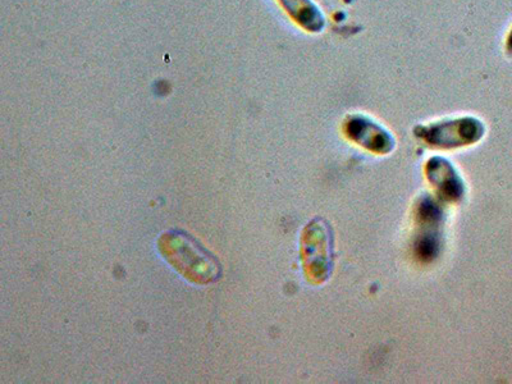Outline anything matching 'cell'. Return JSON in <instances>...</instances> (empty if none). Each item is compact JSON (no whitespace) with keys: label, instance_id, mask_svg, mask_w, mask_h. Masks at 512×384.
I'll list each match as a JSON object with an SVG mask.
<instances>
[{"label":"cell","instance_id":"obj_1","mask_svg":"<svg viewBox=\"0 0 512 384\" xmlns=\"http://www.w3.org/2000/svg\"><path fill=\"white\" fill-rule=\"evenodd\" d=\"M300 253L308 281L313 285L327 282L335 267V237L331 224L322 218L306 224Z\"/></svg>","mask_w":512,"mask_h":384},{"label":"cell","instance_id":"obj_2","mask_svg":"<svg viewBox=\"0 0 512 384\" xmlns=\"http://www.w3.org/2000/svg\"><path fill=\"white\" fill-rule=\"evenodd\" d=\"M414 135L429 148L451 150L479 143L486 135V126L477 117L465 116L418 125Z\"/></svg>","mask_w":512,"mask_h":384},{"label":"cell","instance_id":"obj_3","mask_svg":"<svg viewBox=\"0 0 512 384\" xmlns=\"http://www.w3.org/2000/svg\"><path fill=\"white\" fill-rule=\"evenodd\" d=\"M342 131L351 143L373 154H390L396 146L391 132L363 113L349 114L342 123Z\"/></svg>","mask_w":512,"mask_h":384},{"label":"cell","instance_id":"obj_4","mask_svg":"<svg viewBox=\"0 0 512 384\" xmlns=\"http://www.w3.org/2000/svg\"><path fill=\"white\" fill-rule=\"evenodd\" d=\"M425 176L434 187L440 199L457 203L464 198L465 182L456 171L454 164L442 157H433L425 163Z\"/></svg>","mask_w":512,"mask_h":384},{"label":"cell","instance_id":"obj_5","mask_svg":"<svg viewBox=\"0 0 512 384\" xmlns=\"http://www.w3.org/2000/svg\"><path fill=\"white\" fill-rule=\"evenodd\" d=\"M288 17L309 34H320L326 29L327 18L314 0H278Z\"/></svg>","mask_w":512,"mask_h":384},{"label":"cell","instance_id":"obj_6","mask_svg":"<svg viewBox=\"0 0 512 384\" xmlns=\"http://www.w3.org/2000/svg\"><path fill=\"white\" fill-rule=\"evenodd\" d=\"M505 50H506V53L512 57V26L509 31V34H507Z\"/></svg>","mask_w":512,"mask_h":384}]
</instances>
